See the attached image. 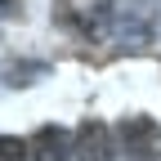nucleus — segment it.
<instances>
[{
  "label": "nucleus",
  "instance_id": "1",
  "mask_svg": "<svg viewBox=\"0 0 161 161\" xmlns=\"http://www.w3.org/2000/svg\"><path fill=\"white\" fill-rule=\"evenodd\" d=\"M108 36L116 45H148L157 36V5L152 0H112V18H108Z\"/></svg>",
  "mask_w": 161,
  "mask_h": 161
},
{
  "label": "nucleus",
  "instance_id": "2",
  "mask_svg": "<svg viewBox=\"0 0 161 161\" xmlns=\"http://www.w3.org/2000/svg\"><path fill=\"white\" fill-rule=\"evenodd\" d=\"M116 143L134 161H161V125L152 116H125L116 130Z\"/></svg>",
  "mask_w": 161,
  "mask_h": 161
},
{
  "label": "nucleus",
  "instance_id": "3",
  "mask_svg": "<svg viewBox=\"0 0 161 161\" xmlns=\"http://www.w3.org/2000/svg\"><path fill=\"white\" fill-rule=\"evenodd\" d=\"M108 18H112V5H108V0H58V23L72 27L76 36L108 31Z\"/></svg>",
  "mask_w": 161,
  "mask_h": 161
},
{
  "label": "nucleus",
  "instance_id": "4",
  "mask_svg": "<svg viewBox=\"0 0 161 161\" xmlns=\"http://www.w3.org/2000/svg\"><path fill=\"white\" fill-rule=\"evenodd\" d=\"M121 143H116V134L103 125V121H80V130L72 139V157L76 161H116Z\"/></svg>",
  "mask_w": 161,
  "mask_h": 161
},
{
  "label": "nucleus",
  "instance_id": "5",
  "mask_svg": "<svg viewBox=\"0 0 161 161\" xmlns=\"http://www.w3.org/2000/svg\"><path fill=\"white\" fill-rule=\"evenodd\" d=\"M27 148H31V161H72V139H67V130H58V125L36 130V139Z\"/></svg>",
  "mask_w": 161,
  "mask_h": 161
},
{
  "label": "nucleus",
  "instance_id": "6",
  "mask_svg": "<svg viewBox=\"0 0 161 161\" xmlns=\"http://www.w3.org/2000/svg\"><path fill=\"white\" fill-rule=\"evenodd\" d=\"M49 67L45 63H9V67H0V80L5 85H31V80H40Z\"/></svg>",
  "mask_w": 161,
  "mask_h": 161
},
{
  "label": "nucleus",
  "instance_id": "7",
  "mask_svg": "<svg viewBox=\"0 0 161 161\" xmlns=\"http://www.w3.org/2000/svg\"><path fill=\"white\" fill-rule=\"evenodd\" d=\"M31 148L23 143V139H14V134H0V161H27Z\"/></svg>",
  "mask_w": 161,
  "mask_h": 161
}]
</instances>
